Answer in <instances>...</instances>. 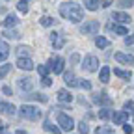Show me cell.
<instances>
[{
	"label": "cell",
	"mask_w": 134,
	"mask_h": 134,
	"mask_svg": "<svg viewBox=\"0 0 134 134\" xmlns=\"http://www.w3.org/2000/svg\"><path fill=\"white\" fill-rule=\"evenodd\" d=\"M0 112L8 114V115H13L15 114V106L11 103H4V100H0Z\"/></svg>",
	"instance_id": "ac0fdd59"
},
{
	"label": "cell",
	"mask_w": 134,
	"mask_h": 134,
	"mask_svg": "<svg viewBox=\"0 0 134 134\" xmlns=\"http://www.w3.org/2000/svg\"><path fill=\"white\" fill-rule=\"evenodd\" d=\"M123 130H125V134H132V130H134V129H132L130 125H125V127H123Z\"/></svg>",
	"instance_id": "60d3db41"
},
{
	"label": "cell",
	"mask_w": 134,
	"mask_h": 134,
	"mask_svg": "<svg viewBox=\"0 0 134 134\" xmlns=\"http://www.w3.org/2000/svg\"><path fill=\"white\" fill-rule=\"evenodd\" d=\"M39 23H41V26H52L56 21L52 19V17H41V19H39Z\"/></svg>",
	"instance_id": "83f0119b"
},
{
	"label": "cell",
	"mask_w": 134,
	"mask_h": 134,
	"mask_svg": "<svg viewBox=\"0 0 134 134\" xmlns=\"http://www.w3.org/2000/svg\"><path fill=\"white\" fill-rule=\"evenodd\" d=\"M63 58L62 56H52L48 60V69L50 71H54V75H60L62 71H63Z\"/></svg>",
	"instance_id": "8992f818"
},
{
	"label": "cell",
	"mask_w": 134,
	"mask_h": 134,
	"mask_svg": "<svg viewBox=\"0 0 134 134\" xmlns=\"http://www.w3.org/2000/svg\"><path fill=\"white\" fill-rule=\"evenodd\" d=\"M93 103L104 104V108H108V106L112 104V97H108L106 91H100V93H95V95H93Z\"/></svg>",
	"instance_id": "52a82bcc"
},
{
	"label": "cell",
	"mask_w": 134,
	"mask_h": 134,
	"mask_svg": "<svg viewBox=\"0 0 134 134\" xmlns=\"http://www.w3.org/2000/svg\"><path fill=\"white\" fill-rule=\"evenodd\" d=\"M11 71V65L9 63H6V65H0V78H4L8 73Z\"/></svg>",
	"instance_id": "f546056e"
},
{
	"label": "cell",
	"mask_w": 134,
	"mask_h": 134,
	"mask_svg": "<svg viewBox=\"0 0 134 134\" xmlns=\"http://www.w3.org/2000/svg\"><path fill=\"white\" fill-rule=\"evenodd\" d=\"M50 43H52L54 45V48L58 50V48H62L63 45H65V36H63V34H50Z\"/></svg>",
	"instance_id": "ba28073f"
},
{
	"label": "cell",
	"mask_w": 134,
	"mask_h": 134,
	"mask_svg": "<svg viewBox=\"0 0 134 134\" xmlns=\"http://www.w3.org/2000/svg\"><path fill=\"white\" fill-rule=\"evenodd\" d=\"M17 86H19V90L24 93V91H30L32 90V86H34V80L32 78H19V80H17Z\"/></svg>",
	"instance_id": "9c48e42d"
},
{
	"label": "cell",
	"mask_w": 134,
	"mask_h": 134,
	"mask_svg": "<svg viewBox=\"0 0 134 134\" xmlns=\"http://www.w3.org/2000/svg\"><path fill=\"white\" fill-rule=\"evenodd\" d=\"M82 67H84L88 73H95V71L99 69V58L93 56V54H88L86 58H84V62H82Z\"/></svg>",
	"instance_id": "3957f363"
},
{
	"label": "cell",
	"mask_w": 134,
	"mask_h": 134,
	"mask_svg": "<svg viewBox=\"0 0 134 134\" xmlns=\"http://www.w3.org/2000/svg\"><path fill=\"white\" fill-rule=\"evenodd\" d=\"M110 73H112V69H110V67H108V65H104V67H103V69H100V71H99V80H100V82H103V84H106V82L110 80Z\"/></svg>",
	"instance_id": "e0dca14e"
},
{
	"label": "cell",
	"mask_w": 134,
	"mask_h": 134,
	"mask_svg": "<svg viewBox=\"0 0 134 134\" xmlns=\"http://www.w3.org/2000/svg\"><path fill=\"white\" fill-rule=\"evenodd\" d=\"M132 108H134V103H132V100H127V103L123 104V112H132Z\"/></svg>",
	"instance_id": "e575fe53"
},
{
	"label": "cell",
	"mask_w": 134,
	"mask_h": 134,
	"mask_svg": "<svg viewBox=\"0 0 134 134\" xmlns=\"http://www.w3.org/2000/svg\"><path fill=\"white\" fill-rule=\"evenodd\" d=\"M17 67L23 69V71H32L34 69V62L30 58H19L17 60Z\"/></svg>",
	"instance_id": "30bf717a"
},
{
	"label": "cell",
	"mask_w": 134,
	"mask_h": 134,
	"mask_svg": "<svg viewBox=\"0 0 134 134\" xmlns=\"http://www.w3.org/2000/svg\"><path fill=\"white\" fill-rule=\"evenodd\" d=\"M117 4H119V8H132L134 6V0H117Z\"/></svg>",
	"instance_id": "4dcf8cb0"
},
{
	"label": "cell",
	"mask_w": 134,
	"mask_h": 134,
	"mask_svg": "<svg viewBox=\"0 0 134 134\" xmlns=\"http://www.w3.org/2000/svg\"><path fill=\"white\" fill-rule=\"evenodd\" d=\"M112 19L117 21V23H121V24H127V23H130V15L125 13V11H114Z\"/></svg>",
	"instance_id": "8fae6325"
},
{
	"label": "cell",
	"mask_w": 134,
	"mask_h": 134,
	"mask_svg": "<svg viewBox=\"0 0 134 134\" xmlns=\"http://www.w3.org/2000/svg\"><path fill=\"white\" fill-rule=\"evenodd\" d=\"M0 134H6V129H4V123L0 121Z\"/></svg>",
	"instance_id": "7bdbcfd3"
},
{
	"label": "cell",
	"mask_w": 134,
	"mask_h": 134,
	"mask_svg": "<svg viewBox=\"0 0 134 134\" xmlns=\"http://www.w3.org/2000/svg\"><path fill=\"white\" fill-rule=\"evenodd\" d=\"M114 75L119 76V78H123V80H130V78H132V73H130V71L119 69V67H115V69H114Z\"/></svg>",
	"instance_id": "44dd1931"
},
{
	"label": "cell",
	"mask_w": 134,
	"mask_h": 134,
	"mask_svg": "<svg viewBox=\"0 0 134 134\" xmlns=\"http://www.w3.org/2000/svg\"><path fill=\"white\" fill-rule=\"evenodd\" d=\"M127 119H129V114H127V112H123V110L114 114V123H115V125H125V121H127Z\"/></svg>",
	"instance_id": "9a60e30c"
},
{
	"label": "cell",
	"mask_w": 134,
	"mask_h": 134,
	"mask_svg": "<svg viewBox=\"0 0 134 134\" xmlns=\"http://www.w3.org/2000/svg\"><path fill=\"white\" fill-rule=\"evenodd\" d=\"M115 60L119 62V63H125V65H134V56H132V54L117 52V54H115Z\"/></svg>",
	"instance_id": "4fadbf2b"
},
{
	"label": "cell",
	"mask_w": 134,
	"mask_h": 134,
	"mask_svg": "<svg viewBox=\"0 0 134 134\" xmlns=\"http://www.w3.org/2000/svg\"><path fill=\"white\" fill-rule=\"evenodd\" d=\"M100 28L99 21H88V23H84L80 26V34H84V36H91V34H97Z\"/></svg>",
	"instance_id": "5b68a950"
},
{
	"label": "cell",
	"mask_w": 134,
	"mask_h": 134,
	"mask_svg": "<svg viewBox=\"0 0 134 134\" xmlns=\"http://www.w3.org/2000/svg\"><path fill=\"white\" fill-rule=\"evenodd\" d=\"M56 121H58V125L62 127V130H73L75 129V121L71 119L67 114H58V117H56Z\"/></svg>",
	"instance_id": "277c9868"
},
{
	"label": "cell",
	"mask_w": 134,
	"mask_h": 134,
	"mask_svg": "<svg viewBox=\"0 0 134 134\" xmlns=\"http://www.w3.org/2000/svg\"><path fill=\"white\" fill-rule=\"evenodd\" d=\"M95 134H115L112 129H106V127H99L97 130H95Z\"/></svg>",
	"instance_id": "d6a6232c"
},
{
	"label": "cell",
	"mask_w": 134,
	"mask_h": 134,
	"mask_svg": "<svg viewBox=\"0 0 134 134\" xmlns=\"http://www.w3.org/2000/svg\"><path fill=\"white\" fill-rule=\"evenodd\" d=\"M45 130H50V132H54V134H60V132H62L56 125H52V121H50V119L45 121Z\"/></svg>",
	"instance_id": "d4e9b609"
},
{
	"label": "cell",
	"mask_w": 134,
	"mask_h": 134,
	"mask_svg": "<svg viewBox=\"0 0 134 134\" xmlns=\"http://www.w3.org/2000/svg\"><path fill=\"white\" fill-rule=\"evenodd\" d=\"M2 36L8 37V39H19V37H21V34H19V32H15V30H8V32L2 34Z\"/></svg>",
	"instance_id": "484cf974"
},
{
	"label": "cell",
	"mask_w": 134,
	"mask_h": 134,
	"mask_svg": "<svg viewBox=\"0 0 134 134\" xmlns=\"http://www.w3.org/2000/svg\"><path fill=\"white\" fill-rule=\"evenodd\" d=\"M17 54H19V58H28L30 48L28 47H19V48H17Z\"/></svg>",
	"instance_id": "f1b7e54d"
},
{
	"label": "cell",
	"mask_w": 134,
	"mask_h": 134,
	"mask_svg": "<svg viewBox=\"0 0 134 134\" xmlns=\"http://www.w3.org/2000/svg\"><path fill=\"white\" fill-rule=\"evenodd\" d=\"M60 15L71 23H80L84 19V9L76 2H65L60 6Z\"/></svg>",
	"instance_id": "6da1fadb"
},
{
	"label": "cell",
	"mask_w": 134,
	"mask_h": 134,
	"mask_svg": "<svg viewBox=\"0 0 134 134\" xmlns=\"http://www.w3.org/2000/svg\"><path fill=\"white\" fill-rule=\"evenodd\" d=\"M21 115L24 117V119H39L41 117V110L37 106H32V104H23L21 106Z\"/></svg>",
	"instance_id": "7a4b0ae2"
},
{
	"label": "cell",
	"mask_w": 134,
	"mask_h": 134,
	"mask_svg": "<svg viewBox=\"0 0 134 134\" xmlns=\"http://www.w3.org/2000/svg\"><path fill=\"white\" fill-rule=\"evenodd\" d=\"M2 93H4V95H11V88H9V86H4V88H2Z\"/></svg>",
	"instance_id": "ab89813d"
},
{
	"label": "cell",
	"mask_w": 134,
	"mask_h": 134,
	"mask_svg": "<svg viewBox=\"0 0 134 134\" xmlns=\"http://www.w3.org/2000/svg\"><path fill=\"white\" fill-rule=\"evenodd\" d=\"M17 23H19V19H17V15H13V13H9V15H6V19L2 21V26H6V28H13Z\"/></svg>",
	"instance_id": "2e32d148"
},
{
	"label": "cell",
	"mask_w": 134,
	"mask_h": 134,
	"mask_svg": "<svg viewBox=\"0 0 134 134\" xmlns=\"http://www.w3.org/2000/svg\"><path fill=\"white\" fill-rule=\"evenodd\" d=\"M24 100H39V103H47L48 97L43 95V93H26V95H21Z\"/></svg>",
	"instance_id": "7c38bea8"
},
{
	"label": "cell",
	"mask_w": 134,
	"mask_h": 134,
	"mask_svg": "<svg viewBox=\"0 0 134 134\" xmlns=\"http://www.w3.org/2000/svg\"><path fill=\"white\" fill-rule=\"evenodd\" d=\"M125 45H134V34H132V36H127V37H125Z\"/></svg>",
	"instance_id": "74e56055"
},
{
	"label": "cell",
	"mask_w": 134,
	"mask_h": 134,
	"mask_svg": "<svg viewBox=\"0 0 134 134\" xmlns=\"http://www.w3.org/2000/svg\"><path fill=\"white\" fill-rule=\"evenodd\" d=\"M37 71H39V75L45 78V76L48 75V67H47V65H39V67H37Z\"/></svg>",
	"instance_id": "8d00e7d4"
},
{
	"label": "cell",
	"mask_w": 134,
	"mask_h": 134,
	"mask_svg": "<svg viewBox=\"0 0 134 134\" xmlns=\"http://www.w3.org/2000/svg\"><path fill=\"white\" fill-rule=\"evenodd\" d=\"M63 80H65L67 86H71V88H78V78L75 76V73H73V71L65 73V75H63Z\"/></svg>",
	"instance_id": "5bb4252c"
},
{
	"label": "cell",
	"mask_w": 134,
	"mask_h": 134,
	"mask_svg": "<svg viewBox=\"0 0 134 134\" xmlns=\"http://www.w3.org/2000/svg\"><path fill=\"white\" fill-rule=\"evenodd\" d=\"M17 9L21 13H28V0H19V4H17Z\"/></svg>",
	"instance_id": "4316f807"
},
{
	"label": "cell",
	"mask_w": 134,
	"mask_h": 134,
	"mask_svg": "<svg viewBox=\"0 0 134 134\" xmlns=\"http://www.w3.org/2000/svg\"><path fill=\"white\" fill-rule=\"evenodd\" d=\"M110 30H114V34H119V36H127V28L125 26H121V24H112L110 26Z\"/></svg>",
	"instance_id": "603a6c76"
},
{
	"label": "cell",
	"mask_w": 134,
	"mask_h": 134,
	"mask_svg": "<svg viewBox=\"0 0 134 134\" xmlns=\"http://www.w3.org/2000/svg\"><path fill=\"white\" fill-rule=\"evenodd\" d=\"M58 100H60V103H71V100H73V95L67 91V90H60V91H58Z\"/></svg>",
	"instance_id": "ffe728a7"
},
{
	"label": "cell",
	"mask_w": 134,
	"mask_h": 134,
	"mask_svg": "<svg viewBox=\"0 0 134 134\" xmlns=\"http://www.w3.org/2000/svg\"><path fill=\"white\" fill-rule=\"evenodd\" d=\"M17 134H28V132H24L23 129H19V130H17Z\"/></svg>",
	"instance_id": "ee69618b"
},
{
	"label": "cell",
	"mask_w": 134,
	"mask_h": 134,
	"mask_svg": "<svg viewBox=\"0 0 134 134\" xmlns=\"http://www.w3.org/2000/svg\"><path fill=\"white\" fill-rule=\"evenodd\" d=\"M84 6H86L90 11H97L100 8V0H84Z\"/></svg>",
	"instance_id": "7402d4cb"
},
{
	"label": "cell",
	"mask_w": 134,
	"mask_h": 134,
	"mask_svg": "<svg viewBox=\"0 0 134 134\" xmlns=\"http://www.w3.org/2000/svg\"><path fill=\"white\" fill-rule=\"evenodd\" d=\"M41 82H43V86H52V80H50L48 76H45V78H43Z\"/></svg>",
	"instance_id": "f35d334b"
},
{
	"label": "cell",
	"mask_w": 134,
	"mask_h": 134,
	"mask_svg": "<svg viewBox=\"0 0 134 134\" xmlns=\"http://www.w3.org/2000/svg\"><path fill=\"white\" fill-rule=\"evenodd\" d=\"M132 119H134V115H132Z\"/></svg>",
	"instance_id": "f6af8a7d"
},
{
	"label": "cell",
	"mask_w": 134,
	"mask_h": 134,
	"mask_svg": "<svg viewBox=\"0 0 134 134\" xmlns=\"http://www.w3.org/2000/svg\"><path fill=\"white\" fill-rule=\"evenodd\" d=\"M78 88H84V90H91V82H90V80H78Z\"/></svg>",
	"instance_id": "836d02e7"
},
{
	"label": "cell",
	"mask_w": 134,
	"mask_h": 134,
	"mask_svg": "<svg viewBox=\"0 0 134 134\" xmlns=\"http://www.w3.org/2000/svg\"><path fill=\"white\" fill-rule=\"evenodd\" d=\"M78 127H80V134H88V132H90V127H88V123H86V121H82Z\"/></svg>",
	"instance_id": "d590c367"
},
{
	"label": "cell",
	"mask_w": 134,
	"mask_h": 134,
	"mask_svg": "<svg viewBox=\"0 0 134 134\" xmlns=\"http://www.w3.org/2000/svg\"><path fill=\"white\" fill-rule=\"evenodd\" d=\"M9 58V47L6 41H0V62H4Z\"/></svg>",
	"instance_id": "d6986e66"
},
{
	"label": "cell",
	"mask_w": 134,
	"mask_h": 134,
	"mask_svg": "<svg viewBox=\"0 0 134 134\" xmlns=\"http://www.w3.org/2000/svg\"><path fill=\"white\" fill-rule=\"evenodd\" d=\"M95 45H97L99 48H106V47L110 45V41H108L106 37H103V36H99V37L95 39Z\"/></svg>",
	"instance_id": "cb8c5ba5"
},
{
	"label": "cell",
	"mask_w": 134,
	"mask_h": 134,
	"mask_svg": "<svg viewBox=\"0 0 134 134\" xmlns=\"http://www.w3.org/2000/svg\"><path fill=\"white\" fill-rule=\"evenodd\" d=\"M110 115H112L110 108H103V110H99V117H100V119H108Z\"/></svg>",
	"instance_id": "1f68e13d"
},
{
	"label": "cell",
	"mask_w": 134,
	"mask_h": 134,
	"mask_svg": "<svg viewBox=\"0 0 134 134\" xmlns=\"http://www.w3.org/2000/svg\"><path fill=\"white\" fill-rule=\"evenodd\" d=\"M78 60H80V56H78V54H73V56H71V62H73V63H76Z\"/></svg>",
	"instance_id": "b9f144b4"
}]
</instances>
